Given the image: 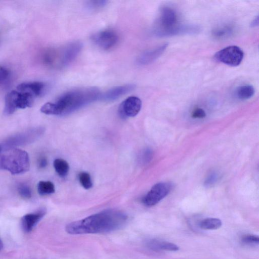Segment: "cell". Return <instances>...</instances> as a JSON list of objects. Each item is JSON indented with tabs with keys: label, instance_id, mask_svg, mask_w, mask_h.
Returning a JSON list of instances; mask_svg holds the SVG:
<instances>
[{
	"label": "cell",
	"instance_id": "cell-11",
	"mask_svg": "<svg viewBox=\"0 0 259 259\" xmlns=\"http://www.w3.org/2000/svg\"><path fill=\"white\" fill-rule=\"evenodd\" d=\"M141 107L142 101L140 99L136 96H131L120 105L119 114L123 118L134 117L139 113Z\"/></svg>",
	"mask_w": 259,
	"mask_h": 259
},
{
	"label": "cell",
	"instance_id": "cell-29",
	"mask_svg": "<svg viewBox=\"0 0 259 259\" xmlns=\"http://www.w3.org/2000/svg\"><path fill=\"white\" fill-rule=\"evenodd\" d=\"M1 151H2V150H1V148L0 147V153H1Z\"/></svg>",
	"mask_w": 259,
	"mask_h": 259
},
{
	"label": "cell",
	"instance_id": "cell-19",
	"mask_svg": "<svg viewBox=\"0 0 259 259\" xmlns=\"http://www.w3.org/2000/svg\"><path fill=\"white\" fill-rule=\"evenodd\" d=\"M254 94V89L252 85H245L239 87L236 90V95L240 99H247Z\"/></svg>",
	"mask_w": 259,
	"mask_h": 259
},
{
	"label": "cell",
	"instance_id": "cell-18",
	"mask_svg": "<svg viewBox=\"0 0 259 259\" xmlns=\"http://www.w3.org/2000/svg\"><path fill=\"white\" fill-rule=\"evenodd\" d=\"M55 191L54 184L51 181H39L37 184V192L40 195L44 196L53 194Z\"/></svg>",
	"mask_w": 259,
	"mask_h": 259
},
{
	"label": "cell",
	"instance_id": "cell-25",
	"mask_svg": "<svg viewBox=\"0 0 259 259\" xmlns=\"http://www.w3.org/2000/svg\"><path fill=\"white\" fill-rule=\"evenodd\" d=\"M205 116V111L201 109H196L192 113V117L194 118H203Z\"/></svg>",
	"mask_w": 259,
	"mask_h": 259
},
{
	"label": "cell",
	"instance_id": "cell-16",
	"mask_svg": "<svg viewBox=\"0 0 259 259\" xmlns=\"http://www.w3.org/2000/svg\"><path fill=\"white\" fill-rule=\"evenodd\" d=\"M222 225V221L220 219L214 218H208L200 222L199 227L203 230H212L220 228Z\"/></svg>",
	"mask_w": 259,
	"mask_h": 259
},
{
	"label": "cell",
	"instance_id": "cell-15",
	"mask_svg": "<svg viewBox=\"0 0 259 259\" xmlns=\"http://www.w3.org/2000/svg\"><path fill=\"white\" fill-rule=\"evenodd\" d=\"M145 243L149 249L153 251H176L179 250V247L174 243L156 239H149Z\"/></svg>",
	"mask_w": 259,
	"mask_h": 259
},
{
	"label": "cell",
	"instance_id": "cell-24",
	"mask_svg": "<svg viewBox=\"0 0 259 259\" xmlns=\"http://www.w3.org/2000/svg\"><path fill=\"white\" fill-rule=\"evenodd\" d=\"M9 76V70L5 67L0 66V85L7 81Z\"/></svg>",
	"mask_w": 259,
	"mask_h": 259
},
{
	"label": "cell",
	"instance_id": "cell-27",
	"mask_svg": "<svg viewBox=\"0 0 259 259\" xmlns=\"http://www.w3.org/2000/svg\"><path fill=\"white\" fill-rule=\"evenodd\" d=\"M48 164V161H47V159L44 157H41L39 160H38V167L39 168H45L47 166Z\"/></svg>",
	"mask_w": 259,
	"mask_h": 259
},
{
	"label": "cell",
	"instance_id": "cell-22",
	"mask_svg": "<svg viewBox=\"0 0 259 259\" xmlns=\"http://www.w3.org/2000/svg\"><path fill=\"white\" fill-rule=\"evenodd\" d=\"M18 192L23 198L29 199L32 196V191L29 186L25 184H20L18 186Z\"/></svg>",
	"mask_w": 259,
	"mask_h": 259
},
{
	"label": "cell",
	"instance_id": "cell-5",
	"mask_svg": "<svg viewBox=\"0 0 259 259\" xmlns=\"http://www.w3.org/2000/svg\"><path fill=\"white\" fill-rule=\"evenodd\" d=\"M36 98L31 92L17 87L16 90L10 91L6 96L4 113L10 115L18 109L30 107Z\"/></svg>",
	"mask_w": 259,
	"mask_h": 259
},
{
	"label": "cell",
	"instance_id": "cell-28",
	"mask_svg": "<svg viewBox=\"0 0 259 259\" xmlns=\"http://www.w3.org/2000/svg\"><path fill=\"white\" fill-rule=\"evenodd\" d=\"M3 244L1 240L0 239V250L3 248Z\"/></svg>",
	"mask_w": 259,
	"mask_h": 259
},
{
	"label": "cell",
	"instance_id": "cell-21",
	"mask_svg": "<svg viewBox=\"0 0 259 259\" xmlns=\"http://www.w3.org/2000/svg\"><path fill=\"white\" fill-rule=\"evenodd\" d=\"M108 1L104 0L89 1L87 2V8L91 11L99 10L107 5Z\"/></svg>",
	"mask_w": 259,
	"mask_h": 259
},
{
	"label": "cell",
	"instance_id": "cell-1",
	"mask_svg": "<svg viewBox=\"0 0 259 259\" xmlns=\"http://www.w3.org/2000/svg\"><path fill=\"white\" fill-rule=\"evenodd\" d=\"M127 220L123 212L109 209L71 222L66 226L65 230L72 235L109 233L121 228Z\"/></svg>",
	"mask_w": 259,
	"mask_h": 259
},
{
	"label": "cell",
	"instance_id": "cell-3",
	"mask_svg": "<svg viewBox=\"0 0 259 259\" xmlns=\"http://www.w3.org/2000/svg\"><path fill=\"white\" fill-rule=\"evenodd\" d=\"M82 48L81 42L75 41L60 47L49 49L43 55V61L50 67L56 69L64 68L76 58Z\"/></svg>",
	"mask_w": 259,
	"mask_h": 259
},
{
	"label": "cell",
	"instance_id": "cell-4",
	"mask_svg": "<svg viewBox=\"0 0 259 259\" xmlns=\"http://www.w3.org/2000/svg\"><path fill=\"white\" fill-rule=\"evenodd\" d=\"M29 167V155L24 150L14 148L0 154V169L17 175L26 172Z\"/></svg>",
	"mask_w": 259,
	"mask_h": 259
},
{
	"label": "cell",
	"instance_id": "cell-2",
	"mask_svg": "<svg viewBox=\"0 0 259 259\" xmlns=\"http://www.w3.org/2000/svg\"><path fill=\"white\" fill-rule=\"evenodd\" d=\"M101 94L95 87L72 90L62 94L54 102L43 105L40 111L48 115H66L100 99Z\"/></svg>",
	"mask_w": 259,
	"mask_h": 259
},
{
	"label": "cell",
	"instance_id": "cell-8",
	"mask_svg": "<svg viewBox=\"0 0 259 259\" xmlns=\"http://www.w3.org/2000/svg\"><path fill=\"white\" fill-rule=\"evenodd\" d=\"M243 56V52L239 47L231 46L218 52L214 58L217 61L226 65L236 66L241 63Z\"/></svg>",
	"mask_w": 259,
	"mask_h": 259
},
{
	"label": "cell",
	"instance_id": "cell-23",
	"mask_svg": "<svg viewBox=\"0 0 259 259\" xmlns=\"http://www.w3.org/2000/svg\"><path fill=\"white\" fill-rule=\"evenodd\" d=\"M241 242L247 245H258L259 243V237L254 235H245L242 237Z\"/></svg>",
	"mask_w": 259,
	"mask_h": 259
},
{
	"label": "cell",
	"instance_id": "cell-10",
	"mask_svg": "<svg viewBox=\"0 0 259 259\" xmlns=\"http://www.w3.org/2000/svg\"><path fill=\"white\" fill-rule=\"evenodd\" d=\"M91 39L100 48L108 50L117 44L118 36L114 31L105 29L93 34L91 36Z\"/></svg>",
	"mask_w": 259,
	"mask_h": 259
},
{
	"label": "cell",
	"instance_id": "cell-6",
	"mask_svg": "<svg viewBox=\"0 0 259 259\" xmlns=\"http://www.w3.org/2000/svg\"><path fill=\"white\" fill-rule=\"evenodd\" d=\"M185 28L178 25L177 13L172 8L162 7L154 28V33L159 36L174 35L182 32Z\"/></svg>",
	"mask_w": 259,
	"mask_h": 259
},
{
	"label": "cell",
	"instance_id": "cell-12",
	"mask_svg": "<svg viewBox=\"0 0 259 259\" xmlns=\"http://www.w3.org/2000/svg\"><path fill=\"white\" fill-rule=\"evenodd\" d=\"M135 87L134 84H128L112 88L103 94H101L100 100L104 101H114L130 92L134 90Z\"/></svg>",
	"mask_w": 259,
	"mask_h": 259
},
{
	"label": "cell",
	"instance_id": "cell-17",
	"mask_svg": "<svg viewBox=\"0 0 259 259\" xmlns=\"http://www.w3.org/2000/svg\"><path fill=\"white\" fill-rule=\"evenodd\" d=\"M53 165L56 172L59 176L64 177L67 175L69 170V166L66 160L57 158L54 161Z\"/></svg>",
	"mask_w": 259,
	"mask_h": 259
},
{
	"label": "cell",
	"instance_id": "cell-20",
	"mask_svg": "<svg viewBox=\"0 0 259 259\" xmlns=\"http://www.w3.org/2000/svg\"><path fill=\"white\" fill-rule=\"evenodd\" d=\"M79 181L81 186L85 189L92 187L93 183L90 174L87 172H81L78 175Z\"/></svg>",
	"mask_w": 259,
	"mask_h": 259
},
{
	"label": "cell",
	"instance_id": "cell-9",
	"mask_svg": "<svg viewBox=\"0 0 259 259\" xmlns=\"http://www.w3.org/2000/svg\"><path fill=\"white\" fill-rule=\"evenodd\" d=\"M171 186L167 183L155 184L143 198L142 201L147 206H152L163 199L170 192Z\"/></svg>",
	"mask_w": 259,
	"mask_h": 259
},
{
	"label": "cell",
	"instance_id": "cell-26",
	"mask_svg": "<svg viewBox=\"0 0 259 259\" xmlns=\"http://www.w3.org/2000/svg\"><path fill=\"white\" fill-rule=\"evenodd\" d=\"M151 151L150 150H146L144 151L142 155V160L145 162H147L150 160L151 156Z\"/></svg>",
	"mask_w": 259,
	"mask_h": 259
},
{
	"label": "cell",
	"instance_id": "cell-13",
	"mask_svg": "<svg viewBox=\"0 0 259 259\" xmlns=\"http://www.w3.org/2000/svg\"><path fill=\"white\" fill-rule=\"evenodd\" d=\"M46 213L45 208H41L36 212L27 213L21 219V224L23 230L26 232L31 231Z\"/></svg>",
	"mask_w": 259,
	"mask_h": 259
},
{
	"label": "cell",
	"instance_id": "cell-14",
	"mask_svg": "<svg viewBox=\"0 0 259 259\" xmlns=\"http://www.w3.org/2000/svg\"><path fill=\"white\" fill-rule=\"evenodd\" d=\"M167 46V44H165L154 49L143 53L138 57L137 63L140 65H144L151 63L162 54Z\"/></svg>",
	"mask_w": 259,
	"mask_h": 259
},
{
	"label": "cell",
	"instance_id": "cell-7",
	"mask_svg": "<svg viewBox=\"0 0 259 259\" xmlns=\"http://www.w3.org/2000/svg\"><path fill=\"white\" fill-rule=\"evenodd\" d=\"M44 132V128L41 127L29 128L9 137L0 144V147L2 151H6L30 144L39 138Z\"/></svg>",
	"mask_w": 259,
	"mask_h": 259
}]
</instances>
